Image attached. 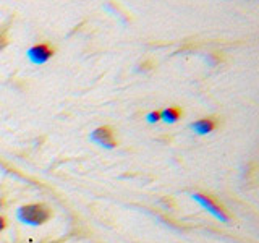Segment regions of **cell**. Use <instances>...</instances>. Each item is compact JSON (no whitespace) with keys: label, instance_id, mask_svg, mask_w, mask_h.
Returning <instances> with one entry per match:
<instances>
[{"label":"cell","instance_id":"cell-1","mask_svg":"<svg viewBox=\"0 0 259 243\" xmlns=\"http://www.w3.org/2000/svg\"><path fill=\"white\" fill-rule=\"evenodd\" d=\"M18 217L24 224L42 225L52 217V209L47 205H44V202H31V205L20 208Z\"/></svg>","mask_w":259,"mask_h":243},{"label":"cell","instance_id":"cell-2","mask_svg":"<svg viewBox=\"0 0 259 243\" xmlns=\"http://www.w3.org/2000/svg\"><path fill=\"white\" fill-rule=\"evenodd\" d=\"M54 52H55V49L51 44L44 43V44H37L34 47H31L28 52V57L31 59V62H34V63H44L51 59Z\"/></svg>","mask_w":259,"mask_h":243},{"label":"cell","instance_id":"cell-3","mask_svg":"<svg viewBox=\"0 0 259 243\" xmlns=\"http://www.w3.org/2000/svg\"><path fill=\"white\" fill-rule=\"evenodd\" d=\"M93 140L97 141L99 144L105 146V148H115L117 146V140H115V133H113L112 127H99L94 130L93 133Z\"/></svg>","mask_w":259,"mask_h":243},{"label":"cell","instance_id":"cell-4","mask_svg":"<svg viewBox=\"0 0 259 243\" xmlns=\"http://www.w3.org/2000/svg\"><path fill=\"white\" fill-rule=\"evenodd\" d=\"M193 198L196 199V201H199L202 206H204L209 213H212L217 219H221V221H224V222H227L229 221V216H227L225 213H224V209H222V206H219L217 202L210 198V196H206V194H199V193H196V194H193Z\"/></svg>","mask_w":259,"mask_h":243},{"label":"cell","instance_id":"cell-5","mask_svg":"<svg viewBox=\"0 0 259 243\" xmlns=\"http://www.w3.org/2000/svg\"><path fill=\"white\" fill-rule=\"evenodd\" d=\"M217 125H219V120L214 118V117H209V118H201L199 122H196V124H193L191 128L196 130L198 133L204 135V133L214 132V130L217 128Z\"/></svg>","mask_w":259,"mask_h":243},{"label":"cell","instance_id":"cell-6","mask_svg":"<svg viewBox=\"0 0 259 243\" xmlns=\"http://www.w3.org/2000/svg\"><path fill=\"white\" fill-rule=\"evenodd\" d=\"M182 115H183V110L180 107H168L160 112V118H164L165 122H170V124H172V122H177L178 118H182Z\"/></svg>","mask_w":259,"mask_h":243},{"label":"cell","instance_id":"cell-7","mask_svg":"<svg viewBox=\"0 0 259 243\" xmlns=\"http://www.w3.org/2000/svg\"><path fill=\"white\" fill-rule=\"evenodd\" d=\"M8 44V37H7V32H0V51Z\"/></svg>","mask_w":259,"mask_h":243},{"label":"cell","instance_id":"cell-8","mask_svg":"<svg viewBox=\"0 0 259 243\" xmlns=\"http://www.w3.org/2000/svg\"><path fill=\"white\" fill-rule=\"evenodd\" d=\"M148 118H149V122H157V120H160V112H151L149 115H148Z\"/></svg>","mask_w":259,"mask_h":243},{"label":"cell","instance_id":"cell-9","mask_svg":"<svg viewBox=\"0 0 259 243\" xmlns=\"http://www.w3.org/2000/svg\"><path fill=\"white\" fill-rule=\"evenodd\" d=\"M5 225H7L5 219H4V217H0V232H2V230L5 229Z\"/></svg>","mask_w":259,"mask_h":243}]
</instances>
